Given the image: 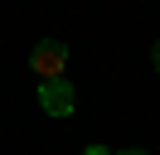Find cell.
<instances>
[{
  "label": "cell",
  "mask_w": 160,
  "mask_h": 155,
  "mask_svg": "<svg viewBox=\"0 0 160 155\" xmlns=\"http://www.w3.org/2000/svg\"><path fill=\"white\" fill-rule=\"evenodd\" d=\"M73 102H78V97H73V87L63 82V78L39 82V107H44L49 116H68V112H73Z\"/></svg>",
  "instance_id": "7a4b0ae2"
},
{
  "label": "cell",
  "mask_w": 160,
  "mask_h": 155,
  "mask_svg": "<svg viewBox=\"0 0 160 155\" xmlns=\"http://www.w3.org/2000/svg\"><path fill=\"white\" fill-rule=\"evenodd\" d=\"M82 155H112V150H102V145H88V150H82Z\"/></svg>",
  "instance_id": "277c9868"
},
{
  "label": "cell",
  "mask_w": 160,
  "mask_h": 155,
  "mask_svg": "<svg viewBox=\"0 0 160 155\" xmlns=\"http://www.w3.org/2000/svg\"><path fill=\"white\" fill-rule=\"evenodd\" d=\"M29 68H34V78L53 82V78H63V68H68V48H63L58 39H44V44H34V53H29Z\"/></svg>",
  "instance_id": "6da1fadb"
},
{
  "label": "cell",
  "mask_w": 160,
  "mask_h": 155,
  "mask_svg": "<svg viewBox=\"0 0 160 155\" xmlns=\"http://www.w3.org/2000/svg\"><path fill=\"white\" fill-rule=\"evenodd\" d=\"M150 63H155V73H160V39H155V48H150Z\"/></svg>",
  "instance_id": "3957f363"
},
{
  "label": "cell",
  "mask_w": 160,
  "mask_h": 155,
  "mask_svg": "<svg viewBox=\"0 0 160 155\" xmlns=\"http://www.w3.org/2000/svg\"><path fill=\"white\" fill-rule=\"evenodd\" d=\"M117 155H146V150H117Z\"/></svg>",
  "instance_id": "5b68a950"
}]
</instances>
